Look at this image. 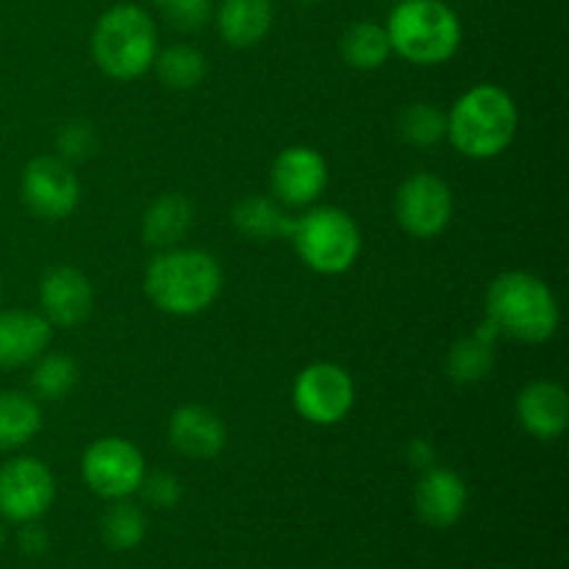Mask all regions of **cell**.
<instances>
[{
    "mask_svg": "<svg viewBox=\"0 0 569 569\" xmlns=\"http://www.w3.org/2000/svg\"><path fill=\"white\" fill-rule=\"evenodd\" d=\"M144 292L167 315H200L220 298L222 267L198 248L161 250L144 272Z\"/></svg>",
    "mask_w": 569,
    "mask_h": 569,
    "instance_id": "1",
    "label": "cell"
},
{
    "mask_svg": "<svg viewBox=\"0 0 569 569\" xmlns=\"http://www.w3.org/2000/svg\"><path fill=\"white\" fill-rule=\"evenodd\" d=\"M520 111L503 87L478 83L448 111V139L467 159L487 161L515 142Z\"/></svg>",
    "mask_w": 569,
    "mask_h": 569,
    "instance_id": "2",
    "label": "cell"
},
{
    "mask_svg": "<svg viewBox=\"0 0 569 569\" xmlns=\"http://www.w3.org/2000/svg\"><path fill=\"white\" fill-rule=\"evenodd\" d=\"M487 320L500 337L520 342H548L559 331V300L542 278L511 270L495 278L487 289Z\"/></svg>",
    "mask_w": 569,
    "mask_h": 569,
    "instance_id": "3",
    "label": "cell"
},
{
    "mask_svg": "<svg viewBox=\"0 0 569 569\" xmlns=\"http://www.w3.org/2000/svg\"><path fill=\"white\" fill-rule=\"evenodd\" d=\"M392 53L417 67H437L453 59L461 44V22L442 0H403L387 20Z\"/></svg>",
    "mask_w": 569,
    "mask_h": 569,
    "instance_id": "4",
    "label": "cell"
},
{
    "mask_svg": "<svg viewBox=\"0 0 569 569\" xmlns=\"http://www.w3.org/2000/svg\"><path fill=\"white\" fill-rule=\"evenodd\" d=\"M159 33L144 9L120 3L103 11L92 31L94 64L117 81H133L153 67Z\"/></svg>",
    "mask_w": 569,
    "mask_h": 569,
    "instance_id": "5",
    "label": "cell"
},
{
    "mask_svg": "<svg viewBox=\"0 0 569 569\" xmlns=\"http://www.w3.org/2000/svg\"><path fill=\"white\" fill-rule=\"evenodd\" d=\"M289 242L298 250L300 261L322 276L348 272L361 253L359 226L337 206H320L298 217Z\"/></svg>",
    "mask_w": 569,
    "mask_h": 569,
    "instance_id": "6",
    "label": "cell"
},
{
    "mask_svg": "<svg viewBox=\"0 0 569 569\" xmlns=\"http://www.w3.org/2000/svg\"><path fill=\"white\" fill-rule=\"evenodd\" d=\"M292 403L311 426H337L356 403V383L345 367L315 361L298 372L292 383Z\"/></svg>",
    "mask_w": 569,
    "mask_h": 569,
    "instance_id": "7",
    "label": "cell"
},
{
    "mask_svg": "<svg viewBox=\"0 0 569 569\" xmlns=\"http://www.w3.org/2000/svg\"><path fill=\"white\" fill-rule=\"evenodd\" d=\"M148 472L142 450L122 437H103L87 448L81 459V476L98 498L126 500L139 492Z\"/></svg>",
    "mask_w": 569,
    "mask_h": 569,
    "instance_id": "8",
    "label": "cell"
},
{
    "mask_svg": "<svg viewBox=\"0 0 569 569\" xmlns=\"http://www.w3.org/2000/svg\"><path fill=\"white\" fill-rule=\"evenodd\" d=\"M395 217L409 237H439L453 220V192L433 172H415L395 194Z\"/></svg>",
    "mask_w": 569,
    "mask_h": 569,
    "instance_id": "9",
    "label": "cell"
},
{
    "mask_svg": "<svg viewBox=\"0 0 569 569\" xmlns=\"http://www.w3.org/2000/svg\"><path fill=\"white\" fill-rule=\"evenodd\" d=\"M22 200L42 220H64L81 203V183L70 161L59 156H37L22 170Z\"/></svg>",
    "mask_w": 569,
    "mask_h": 569,
    "instance_id": "10",
    "label": "cell"
},
{
    "mask_svg": "<svg viewBox=\"0 0 569 569\" xmlns=\"http://www.w3.org/2000/svg\"><path fill=\"white\" fill-rule=\"evenodd\" d=\"M56 481L48 465L20 456L0 467V517L11 522H33L53 506Z\"/></svg>",
    "mask_w": 569,
    "mask_h": 569,
    "instance_id": "11",
    "label": "cell"
},
{
    "mask_svg": "<svg viewBox=\"0 0 569 569\" xmlns=\"http://www.w3.org/2000/svg\"><path fill=\"white\" fill-rule=\"evenodd\" d=\"M272 194L287 206L315 203L328 187V164L315 148L295 144L278 153L270 172Z\"/></svg>",
    "mask_w": 569,
    "mask_h": 569,
    "instance_id": "12",
    "label": "cell"
},
{
    "mask_svg": "<svg viewBox=\"0 0 569 569\" xmlns=\"http://www.w3.org/2000/svg\"><path fill=\"white\" fill-rule=\"evenodd\" d=\"M39 303L44 320L56 328H76L89 320L94 292L89 278L76 267H53L39 283Z\"/></svg>",
    "mask_w": 569,
    "mask_h": 569,
    "instance_id": "13",
    "label": "cell"
},
{
    "mask_svg": "<svg viewBox=\"0 0 569 569\" xmlns=\"http://www.w3.org/2000/svg\"><path fill=\"white\" fill-rule=\"evenodd\" d=\"M467 483L459 472L431 465L415 489V509L431 528H450L467 511Z\"/></svg>",
    "mask_w": 569,
    "mask_h": 569,
    "instance_id": "14",
    "label": "cell"
},
{
    "mask_svg": "<svg viewBox=\"0 0 569 569\" xmlns=\"http://www.w3.org/2000/svg\"><path fill=\"white\" fill-rule=\"evenodd\" d=\"M517 420L531 437L553 442L569 426V398L556 381H533L517 395Z\"/></svg>",
    "mask_w": 569,
    "mask_h": 569,
    "instance_id": "15",
    "label": "cell"
},
{
    "mask_svg": "<svg viewBox=\"0 0 569 569\" xmlns=\"http://www.w3.org/2000/svg\"><path fill=\"white\" fill-rule=\"evenodd\" d=\"M170 445L187 459H214L222 453L228 442V431L222 426L220 417L206 406H181L176 415L170 417V428H167Z\"/></svg>",
    "mask_w": 569,
    "mask_h": 569,
    "instance_id": "16",
    "label": "cell"
},
{
    "mask_svg": "<svg viewBox=\"0 0 569 569\" xmlns=\"http://www.w3.org/2000/svg\"><path fill=\"white\" fill-rule=\"evenodd\" d=\"M53 326L28 309L0 311V367L33 365L48 350Z\"/></svg>",
    "mask_w": 569,
    "mask_h": 569,
    "instance_id": "17",
    "label": "cell"
},
{
    "mask_svg": "<svg viewBox=\"0 0 569 569\" xmlns=\"http://www.w3.org/2000/svg\"><path fill=\"white\" fill-rule=\"evenodd\" d=\"M217 28L231 48H253L272 28V0H222Z\"/></svg>",
    "mask_w": 569,
    "mask_h": 569,
    "instance_id": "18",
    "label": "cell"
},
{
    "mask_svg": "<svg viewBox=\"0 0 569 569\" xmlns=\"http://www.w3.org/2000/svg\"><path fill=\"white\" fill-rule=\"evenodd\" d=\"M192 220L194 209L181 192L159 194V198L148 206V211H144L142 237L144 242L153 244V248L170 250L187 239V233L192 231Z\"/></svg>",
    "mask_w": 569,
    "mask_h": 569,
    "instance_id": "19",
    "label": "cell"
},
{
    "mask_svg": "<svg viewBox=\"0 0 569 569\" xmlns=\"http://www.w3.org/2000/svg\"><path fill=\"white\" fill-rule=\"evenodd\" d=\"M498 328L492 322H483L478 333L459 339L448 353V376L456 383H478L489 378L495 370V339H498Z\"/></svg>",
    "mask_w": 569,
    "mask_h": 569,
    "instance_id": "20",
    "label": "cell"
},
{
    "mask_svg": "<svg viewBox=\"0 0 569 569\" xmlns=\"http://www.w3.org/2000/svg\"><path fill=\"white\" fill-rule=\"evenodd\" d=\"M231 220L244 237L264 239V242H270V239H289L295 228V217H289L276 200L259 198V194L239 200Z\"/></svg>",
    "mask_w": 569,
    "mask_h": 569,
    "instance_id": "21",
    "label": "cell"
},
{
    "mask_svg": "<svg viewBox=\"0 0 569 569\" xmlns=\"http://www.w3.org/2000/svg\"><path fill=\"white\" fill-rule=\"evenodd\" d=\"M339 50H342V59L348 61L353 70H378V67L387 64L389 56H392L387 28L370 20L353 22V26L342 33Z\"/></svg>",
    "mask_w": 569,
    "mask_h": 569,
    "instance_id": "22",
    "label": "cell"
},
{
    "mask_svg": "<svg viewBox=\"0 0 569 569\" xmlns=\"http://www.w3.org/2000/svg\"><path fill=\"white\" fill-rule=\"evenodd\" d=\"M42 428V411L22 392H0V450H14L31 442Z\"/></svg>",
    "mask_w": 569,
    "mask_h": 569,
    "instance_id": "23",
    "label": "cell"
},
{
    "mask_svg": "<svg viewBox=\"0 0 569 569\" xmlns=\"http://www.w3.org/2000/svg\"><path fill=\"white\" fill-rule=\"evenodd\" d=\"M153 67L159 72L161 83L178 89V92H189V89L200 87L206 72H209L206 56L198 48H192V44H170L161 53H156Z\"/></svg>",
    "mask_w": 569,
    "mask_h": 569,
    "instance_id": "24",
    "label": "cell"
},
{
    "mask_svg": "<svg viewBox=\"0 0 569 569\" xmlns=\"http://www.w3.org/2000/svg\"><path fill=\"white\" fill-rule=\"evenodd\" d=\"M100 533H103V542L111 550H133L142 545L144 533H148V520H144V511L139 506L128 503L126 500H111L109 511L103 515L100 522Z\"/></svg>",
    "mask_w": 569,
    "mask_h": 569,
    "instance_id": "25",
    "label": "cell"
},
{
    "mask_svg": "<svg viewBox=\"0 0 569 569\" xmlns=\"http://www.w3.org/2000/svg\"><path fill=\"white\" fill-rule=\"evenodd\" d=\"M398 131L406 144L428 150L448 137V114L433 103H411L400 114Z\"/></svg>",
    "mask_w": 569,
    "mask_h": 569,
    "instance_id": "26",
    "label": "cell"
},
{
    "mask_svg": "<svg viewBox=\"0 0 569 569\" xmlns=\"http://www.w3.org/2000/svg\"><path fill=\"white\" fill-rule=\"evenodd\" d=\"M78 383V365L64 353H42L33 361L31 389L37 398L61 400L76 389Z\"/></svg>",
    "mask_w": 569,
    "mask_h": 569,
    "instance_id": "27",
    "label": "cell"
},
{
    "mask_svg": "<svg viewBox=\"0 0 569 569\" xmlns=\"http://www.w3.org/2000/svg\"><path fill=\"white\" fill-rule=\"evenodd\" d=\"M153 3L178 31H200L214 11V0H153Z\"/></svg>",
    "mask_w": 569,
    "mask_h": 569,
    "instance_id": "28",
    "label": "cell"
},
{
    "mask_svg": "<svg viewBox=\"0 0 569 569\" xmlns=\"http://www.w3.org/2000/svg\"><path fill=\"white\" fill-rule=\"evenodd\" d=\"M139 492L156 509H176L183 498L181 481L176 476H170V472H144Z\"/></svg>",
    "mask_w": 569,
    "mask_h": 569,
    "instance_id": "29",
    "label": "cell"
},
{
    "mask_svg": "<svg viewBox=\"0 0 569 569\" xmlns=\"http://www.w3.org/2000/svg\"><path fill=\"white\" fill-rule=\"evenodd\" d=\"M94 150V131L89 122H70V126L61 128L59 133V159L64 161H81L89 159V153Z\"/></svg>",
    "mask_w": 569,
    "mask_h": 569,
    "instance_id": "30",
    "label": "cell"
},
{
    "mask_svg": "<svg viewBox=\"0 0 569 569\" xmlns=\"http://www.w3.org/2000/svg\"><path fill=\"white\" fill-rule=\"evenodd\" d=\"M20 548L26 550L28 556H42L44 550H48V533H44V528L37 526V520L22 522Z\"/></svg>",
    "mask_w": 569,
    "mask_h": 569,
    "instance_id": "31",
    "label": "cell"
},
{
    "mask_svg": "<svg viewBox=\"0 0 569 569\" xmlns=\"http://www.w3.org/2000/svg\"><path fill=\"white\" fill-rule=\"evenodd\" d=\"M406 456H409V465L411 467H420V470H428L437 459V450L428 439H411L409 448H406Z\"/></svg>",
    "mask_w": 569,
    "mask_h": 569,
    "instance_id": "32",
    "label": "cell"
},
{
    "mask_svg": "<svg viewBox=\"0 0 569 569\" xmlns=\"http://www.w3.org/2000/svg\"><path fill=\"white\" fill-rule=\"evenodd\" d=\"M3 542H6V533H3V526H0V548H3Z\"/></svg>",
    "mask_w": 569,
    "mask_h": 569,
    "instance_id": "33",
    "label": "cell"
},
{
    "mask_svg": "<svg viewBox=\"0 0 569 569\" xmlns=\"http://www.w3.org/2000/svg\"><path fill=\"white\" fill-rule=\"evenodd\" d=\"M300 3H315V0H300Z\"/></svg>",
    "mask_w": 569,
    "mask_h": 569,
    "instance_id": "34",
    "label": "cell"
}]
</instances>
